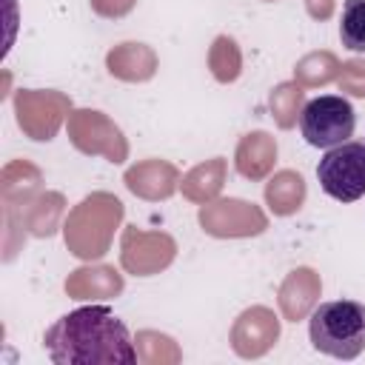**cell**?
<instances>
[{
  "instance_id": "obj_1",
  "label": "cell",
  "mask_w": 365,
  "mask_h": 365,
  "mask_svg": "<svg viewBox=\"0 0 365 365\" xmlns=\"http://www.w3.org/2000/svg\"><path fill=\"white\" fill-rule=\"evenodd\" d=\"M57 365H134L137 351L125 322L108 305H83L63 314L43 336Z\"/></svg>"
},
{
  "instance_id": "obj_2",
  "label": "cell",
  "mask_w": 365,
  "mask_h": 365,
  "mask_svg": "<svg viewBox=\"0 0 365 365\" xmlns=\"http://www.w3.org/2000/svg\"><path fill=\"white\" fill-rule=\"evenodd\" d=\"M311 345L334 359H356L365 351V305L356 299L319 302L308 317Z\"/></svg>"
},
{
  "instance_id": "obj_3",
  "label": "cell",
  "mask_w": 365,
  "mask_h": 365,
  "mask_svg": "<svg viewBox=\"0 0 365 365\" xmlns=\"http://www.w3.org/2000/svg\"><path fill=\"white\" fill-rule=\"evenodd\" d=\"M356 128L354 106L339 94H319L305 103L299 114V131L308 145L314 148H334L348 143Z\"/></svg>"
},
{
  "instance_id": "obj_4",
  "label": "cell",
  "mask_w": 365,
  "mask_h": 365,
  "mask_svg": "<svg viewBox=\"0 0 365 365\" xmlns=\"http://www.w3.org/2000/svg\"><path fill=\"white\" fill-rule=\"evenodd\" d=\"M319 188L336 202H356L365 197V145L362 143H339L325 148L317 163Z\"/></svg>"
},
{
  "instance_id": "obj_5",
  "label": "cell",
  "mask_w": 365,
  "mask_h": 365,
  "mask_svg": "<svg viewBox=\"0 0 365 365\" xmlns=\"http://www.w3.org/2000/svg\"><path fill=\"white\" fill-rule=\"evenodd\" d=\"M339 40L348 51L365 54V0H345L339 17Z\"/></svg>"
}]
</instances>
